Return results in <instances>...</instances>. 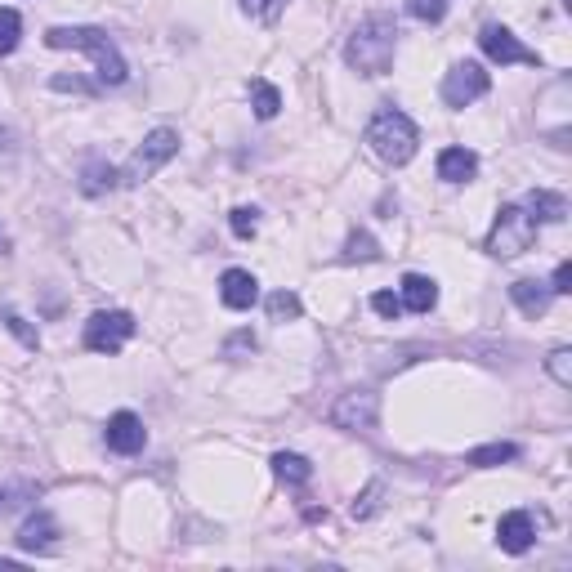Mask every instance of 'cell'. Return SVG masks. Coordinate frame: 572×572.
<instances>
[{
    "mask_svg": "<svg viewBox=\"0 0 572 572\" xmlns=\"http://www.w3.org/2000/svg\"><path fill=\"white\" fill-rule=\"evenodd\" d=\"M237 349H255V336H251V331H237V336H233V340H228V349H224V354H228V358H233V354H237Z\"/></svg>",
    "mask_w": 572,
    "mask_h": 572,
    "instance_id": "obj_35",
    "label": "cell"
},
{
    "mask_svg": "<svg viewBox=\"0 0 572 572\" xmlns=\"http://www.w3.org/2000/svg\"><path fill=\"white\" fill-rule=\"evenodd\" d=\"M36 497H41V488H36V483H5V488H0V514L18 510V505H27V501H36Z\"/></svg>",
    "mask_w": 572,
    "mask_h": 572,
    "instance_id": "obj_23",
    "label": "cell"
},
{
    "mask_svg": "<svg viewBox=\"0 0 572 572\" xmlns=\"http://www.w3.org/2000/svg\"><path fill=\"white\" fill-rule=\"evenodd\" d=\"M228 224H233L237 237H255V228H260V211H255V206H237V211L228 215Z\"/></svg>",
    "mask_w": 572,
    "mask_h": 572,
    "instance_id": "obj_28",
    "label": "cell"
},
{
    "mask_svg": "<svg viewBox=\"0 0 572 572\" xmlns=\"http://www.w3.org/2000/svg\"><path fill=\"white\" fill-rule=\"evenodd\" d=\"M371 309H376L380 318H398V313H403V300H398L394 291H376L371 295Z\"/></svg>",
    "mask_w": 572,
    "mask_h": 572,
    "instance_id": "obj_31",
    "label": "cell"
},
{
    "mask_svg": "<svg viewBox=\"0 0 572 572\" xmlns=\"http://www.w3.org/2000/svg\"><path fill=\"white\" fill-rule=\"evenodd\" d=\"M394 54H398V27H394V18H385V14L362 18L345 45V63L358 76H385Z\"/></svg>",
    "mask_w": 572,
    "mask_h": 572,
    "instance_id": "obj_2",
    "label": "cell"
},
{
    "mask_svg": "<svg viewBox=\"0 0 572 572\" xmlns=\"http://www.w3.org/2000/svg\"><path fill=\"white\" fill-rule=\"evenodd\" d=\"M18 36H23V18H18V9H0V59L18 50Z\"/></svg>",
    "mask_w": 572,
    "mask_h": 572,
    "instance_id": "obj_22",
    "label": "cell"
},
{
    "mask_svg": "<svg viewBox=\"0 0 572 572\" xmlns=\"http://www.w3.org/2000/svg\"><path fill=\"white\" fill-rule=\"evenodd\" d=\"M514 456H519V447L514 443H488V447H474L465 461L479 465V470H492V465H505V461H514Z\"/></svg>",
    "mask_w": 572,
    "mask_h": 572,
    "instance_id": "obj_19",
    "label": "cell"
},
{
    "mask_svg": "<svg viewBox=\"0 0 572 572\" xmlns=\"http://www.w3.org/2000/svg\"><path fill=\"white\" fill-rule=\"evenodd\" d=\"M45 45L50 50H81L94 59V72H99V85H126V59H121L117 41H112L103 27H50L45 32Z\"/></svg>",
    "mask_w": 572,
    "mask_h": 572,
    "instance_id": "obj_1",
    "label": "cell"
},
{
    "mask_svg": "<svg viewBox=\"0 0 572 572\" xmlns=\"http://www.w3.org/2000/svg\"><path fill=\"white\" fill-rule=\"evenodd\" d=\"M286 5H291V0H242V9L251 18H260V23H278Z\"/></svg>",
    "mask_w": 572,
    "mask_h": 572,
    "instance_id": "obj_26",
    "label": "cell"
},
{
    "mask_svg": "<svg viewBox=\"0 0 572 572\" xmlns=\"http://www.w3.org/2000/svg\"><path fill=\"white\" fill-rule=\"evenodd\" d=\"M179 152V135L175 130H152L148 139H143V148H135V157L126 161V170H121V184H143V179H152L161 166H166L170 157Z\"/></svg>",
    "mask_w": 572,
    "mask_h": 572,
    "instance_id": "obj_5",
    "label": "cell"
},
{
    "mask_svg": "<svg viewBox=\"0 0 572 572\" xmlns=\"http://www.w3.org/2000/svg\"><path fill=\"white\" fill-rule=\"evenodd\" d=\"M135 331H139V322L130 318L126 309L94 313V318L85 322V349H90V354H121Z\"/></svg>",
    "mask_w": 572,
    "mask_h": 572,
    "instance_id": "obj_6",
    "label": "cell"
},
{
    "mask_svg": "<svg viewBox=\"0 0 572 572\" xmlns=\"http://www.w3.org/2000/svg\"><path fill=\"white\" fill-rule=\"evenodd\" d=\"M546 367H550V376H555L564 389L572 385V349H564V345H559V349H550Z\"/></svg>",
    "mask_w": 572,
    "mask_h": 572,
    "instance_id": "obj_27",
    "label": "cell"
},
{
    "mask_svg": "<svg viewBox=\"0 0 572 572\" xmlns=\"http://www.w3.org/2000/svg\"><path fill=\"white\" fill-rule=\"evenodd\" d=\"M497 541L505 555H523V550H532V541H537V523H532L528 510H510L501 514L497 523Z\"/></svg>",
    "mask_w": 572,
    "mask_h": 572,
    "instance_id": "obj_11",
    "label": "cell"
},
{
    "mask_svg": "<svg viewBox=\"0 0 572 572\" xmlns=\"http://www.w3.org/2000/svg\"><path fill=\"white\" fill-rule=\"evenodd\" d=\"M117 170L112 166H103V161H90V166H85V179H81V188L90 197H99V193H112V188H117Z\"/></svg>",
    "mask_w": 572,
    "mask_h": 572,
    "instance_id": "obj_20",
    "label": "cell"
},
{
    "mask_svg": "<svg viewBox=\"0 0 572 572\" xmlns=\"http://www.w3.org/2000/svg\"><path fill=\"white\" fill-rule=\"evenodd\" d=\"M537 219L528 215V206H501L497 224H492L488 233V255H497V260H514V255H523L532 242H537Z\"/></svg>",
    "mask_w": 572,
    "mask_h": 572,
    "instance_id": "obj_4",
    "label": "cell"
},
{
    "mask_svg": "<svg viewBox=\"0 0 572 572\" xmlns=\"http://www.w3.org/2000/svg\"><path fill=\"white\" fill-rule=\"evenodd\" d=\"M488 90H492V76H488L483 63L465 59V63H456V68L443 76V103H447V108H470V103H479Z\"/></svg>",
    "mask_w": 572,
    "mask_h": 572,
    "instance_id": "obj_7",
    "label": "cell"
},
{
    "mask_svg": "<svg viewBox=\"0 0 572 572\" xmlns=\"http://www.w3.org/2000/svg\"><path fill=\"white\" fill-rule=\"evenodd\" d=\"M54 537H59V523H54V514H50V510H36L32 519L18 528L14 541H18L23 550H36V555H41V550L54 546Z\"/></svg>",
    "mask_w": 572,
    "mask_h": 572,
    "instance_id": "obj_13",
    "label": "cell"
},
{
    "mask_svg": "<svg viewBox=\"0 0 572 572\" xmlns=\"http://www.w3.org/2000/svg\"><path fill=\"white\" fill-rule=\"evenodd\" d=\"M273 470H278L286 483H309L313 479V465L304 461V456H295V452H278V456H273Z\"/></svg>",
    "mask_w": 572,
    "mask_h": 572,
    "instance_id": "obj_21",
    "label": "cell"
},
{
    "mask_svg": "<svg viewBox=\"0 0 572 572\" xmlns=\"http://www.w3.org/2000/svg\"><path fill=\"white\" fill-rule=\"evenodd\" d=\"M398 300H403V309H412V313H429L438 304V286H434V278H425V273H407Z\"/></svg>",
    "mask_w": 572,
    "mask_h": 572,
    "instance_id": "obj_16",
    "label": "cell"
},
{
    "mask_svg": "<svg viewBox=\"0 0 572 572\" xmlns=\"http://www.w3.org/2000/svg\"><path fill=\"white\" fill-rule=\"evenodd\" d=\"M376 255H380L376 237H371V233H349V242H345V260L349 264H354V260L367 264V260H376Z\"/></svg>",
    "mask_w": 572,
    "mask_h": 572,
    "instance_id": "obj_25",
    "label": "cell"
},
{
    "mask_svg": "<svg viewBox=\"0 0 572 572\" xmlns=\"http://www.w3.org/2000/svg\"><path fill=\"white\" fill-rule=\"evenodd\" d=\"M251 108H255V117H260V121H273L282 112V94L273 90L269 81H260V76H255V81H251Z\"/></svg>",
    "mask_w": 572,
    "mask_h": 572,
    "instance_id": "obj_18",
    "label": "cell"
},
{
    "mask_svg": "<svg viewBox=\"0 0 572 572\" xmlns=\"http://www.w3.org/2000/svg\"><path fill=\"white\" fill-rule=\"evenodd\" d=\"M550 291H555V295H568V291H572V264H568V260L555 269V282H550Z\"/></svg>",
    "mask_w": 572,
    "mask_h": 572,
    "instance_id": "obj_34",
    "label": "cell"
},
{
    "mask_svg": "<svg viewBox=\"0 0 572 572\" xmlns=\"http://www.w3.org/2000/svg\"><path fill=\"white\" fill-rule=\"evenodd\" d=\"M219 300H224L228 309H251V304L260 300V282L246 269H228L224 278H219Z\"/></svg>",
    "mask_w": 572,
    "mask_h": 572,
    "instance_id": "obj_12",
    "label": "cell"
},
{
    "mask_svg": "<svg viewBox=\"0 0 572 572\" xmlns=\"http://www.w3.org/2000/svg\"><path fill=\"white\" fill-rule=\"evenodd\" d=\"M510 300L519 304L528 318H541V313L550 309V300H555V291H550L546 282H532V278H523V282H514L510 286Z\"/></svg>",
    "mask_w": 572,
    "mask_h": 572,
    "instance_id": "obj_15",
    "label": "cell"
},
{
    "mask_svg": "<svg viewBox=\"0 0 572 572\" xmlns=\"http://www.w3.org/2000/svg\"><path fill=\"white\" fill-rule=\"evenodd\" d=\"M14 157H18V148H14V135H9V130L0 126V170H9V166H14Z\"/></svg>",
    "mask_w": 572,
    "mask_h": 572,
    "instance_id": "obj_33",
    "label": "cell"
},
{
    "mask_svg": "<svg viewBox=\"0 0 572 572\" xmlns=\"http://www.w3.org/2000/svg\"><path fill=\"white\" fill-rule=\"evenodd\" d=\"M5 246H9V242H5V233H0V255H5Z\"/></svg>",
    "mask_w": 572,
    "mask_h": 572,
    "instance_id": "obj_36",
    "label": "cell"
},
{
    "mask_svg": "<svg viewBox=\"0 0 572 572\" xmlns=\"http://www.w3.org/2000/svg\"><path fill=\"white\" fill-rule=\"evenodd\" d=\"M367 143H371V152H376L380 161H389V166H407V161L416 157V148H421V130H416V121L407 117V112L380 108L376 117H371V126H367Z\"/></svg>",
    "mask_w": 572,
    "mask_h": 572,
    "instance_id": "obj_3",
    "label": "cell"
},
{
    "mask_svg": "<svg viewBox=\"0 0 572 572\" xmlns=\"http://www.w3.org/2000/svg\"><path fill=\"white\" fill-rule=\"evenodd\" d=\"M0 322H5V327H9V331H14V336H18V340H23V345H27V349H36V345H41V336H36V331H32V327H27V322H23V318H18V313H9V309H5V313H0Z\"/></svg>",
    "mask_w": 572,
    "mask_h": 572,
    "instance_id": "obj_30",
    "label": "cell"
},
{
    "mask_svg": "<svg viewBox=\"0 0 572 572\" xmlns=\"http://www.w3.org/2000/svg\"><path fill=\"white\" fill-rule=\"evenodd\" d=\"M479 45H483V54H488L492 63H501V68H510V63H528V68H537L541 63V54L537 50H528V45L519 41V36L510 32V27H501V23H488L479 32Z\"/></svg>",
    "mask_w": 572,
    "mask_h": 572,
    "instance_id": "obj_8",
    "label": "cell"
},
{
    "mask_svg": "<svg viewBox=\"0 0 572 572\" xmlns=\"http://www.w3.org/2000/svg\"><path fill=\"white\" fill-rule=\"evenodd\" d=\"M407 14L421 18V23H438L447 14V0H407Z\"/></svg>",
    "mask_w": 572,
    "mask_h": 572,
    "instance_id": "obj_29",
    "label": "cell"
},
{
    "mask_svg": "<svg viewBox=\"0 0 572 572\" xmlns=\"http://www.w3.org/2000/svg\"><path fill=\"white\" fill-rule=\"evenodd\" d=\"M376 421H380V398L371 394V389L340 394V403L331 407V425L336 429H358V434H367V429H376Z\"/></svg>",
    "mask_w": 572,
    "mask_h": 572,
    "instance_id": "obj_9",
    "label": "cell"
},
{
    "mask_svg": "<svg viewBox=\"0 0 572 572\" xmlns=\"http://www.w3.org/2000/svg\"><path fill=\"white\" fill-rule=\"evenodd\" d=\"M474 175H479V157H474L470 148H443L438 152V179H447V184H470Z\"/></svg>",
    "mask_w": 572,
    "mask_h": 572,
    "instance_id": "obj_14",
    "label": "cell"
},
{
    "mask_svg": "<svg viewBox=\"0 0 572 572\" xmlns=\"http://www.w3.org/2000/svg\"><path fill=\"white\" fill-rule=\"evenodd\" d=\"M103 443L121 456H135V452H143V443H148V429H143L135 412H117L108 421V429H103Z\"/></svg>",
    "mask_w": 572,
    "mask_h": 572,
    "instance_id": "obj_10",
    "label": "cell"
},
{
    "mask_svg": "<svg viewBox=\"0 0 572 572\" xmlns=\"http://www.w3.org/2000/svg\"><path fill=\"white\" fill-rule=\"evenodd\" d=\"M380 497H385V488H380V483H371V488L362 492V501H354V519H371V514H376V505H380Z\"/></svg>",
    "mask_w": 572,
    "mask_h": 572,
    "instance_id": "obj_32",
    "label": "cell"
},
{
    "mask_svg": "<svg viewBox=\"0 0 572 572\" xmlns=\"http://www.w3.org/2000/svg\"><path fill=\"white\" fill-rule=\"evenodd\" d=\"M528 215L537 219V224H559V219L568 215V202L559 193H550V188H537V193H528Z\"/></svg>",
    "mask_w": 572,
    "mask_h": 572,
    "instance_id": "obj_17",
    "label": "cell"
},
{
    "mask_svg": "<svg viewBox=\"0 0 572 572\" xmlns=\"http://www.w3.org/2000/svg\"><path fill=\"white\" fill-rule=\"evenodd\" d=\"M269 318L273 322H295L300 318V295L295 291H273L269 295Z\"/></svg>",
    "mask_w": 572,
    "mask_h": 572,
    "instance_id": "obj_24",
    "label": "cell"
}]
</instances>
